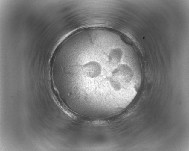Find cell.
Returning a JSON list of instances; mask_svg holds the SVG:
<instances>
[{
    "label": "cell",
    "mask_w": 189,
    "mask_h": 151,
    "mask_svg": "<svg viewBox=\"0 0 189 151\" xmlns=\"http://www.w3.org/2000/svg\"><path fill=\"white\" fill-rule=\"evenodd\" d=\"M83 73L88 77L93 78L98 76L102 71V66L98 62L95 60L87 62L82 65Z\"/></svg>",
    "instance_id": "6da1fadb"
},
{
    "label": "cell",
    "mask_w": 189,
    "mask_h": 151,
    "mask_svg": "<svg viewBox=\"0 0 189 151\" xmlns=\"http://www.w3.org/2000/svg\"><path fill=\"white\" fill-rule=\"evenodd\" d=\"M122 54V51L120 49H115L110 52L108 56L109 59L113 62H117L121 59Z\"/></svg>",
    "instance_id": "7a4b0ae2"
}]
</instances>
